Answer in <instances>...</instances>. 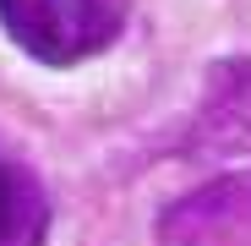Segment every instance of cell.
I'll list each match as a JSON object with an SVG mask.
<instances>
[{"instance_id": "6da1fadb", "label": "cell", "mask_w": 251, "mask_h": 246, "mask_svg": "<svg viewBox=\"0 0 251 246\" xmlns=\"http://www.w3.org/2000/svg\"><path fill=\"white\" fill-rule=\"evenodd\" d=\"M6 38L38 66H82L126 27V0H0Z\"/></svg>"}, {"instance_id": "7a4b0ae2", "label": "cell", "mask_w": 251, "mask_h": 246, "mask_svg": "<svg viewBox=\"0 0 251 246\" xmlns=\"http://www.w3.org/2000/svg\"><path fill=\"white\" fill-rule=\"evenodd\" d=\"M50 241V197L17 153L0 148V246H44Z\"/></svg>"}]
</instances>
